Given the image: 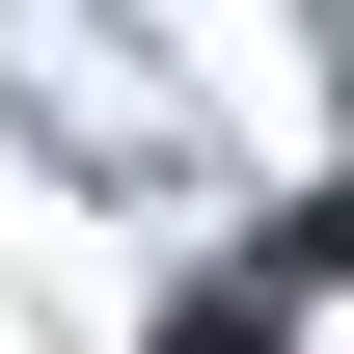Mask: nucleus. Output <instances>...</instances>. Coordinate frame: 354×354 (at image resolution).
Returning <instances> with one entry per match:
<instances>
[{"label":"nucleus","mask_w":354,"mask_h":354,"mask_svg":"<svg viewBox=\"0 0 354 354\" xmlns=\"http://www.w3.org/2000/svg\"><path fill=\"white\" fill-rule=\"evenodd\" d=\"M164 354H272V300H191V327H164Z\"/></svg>","instance_id":"1"}]
</instances>
